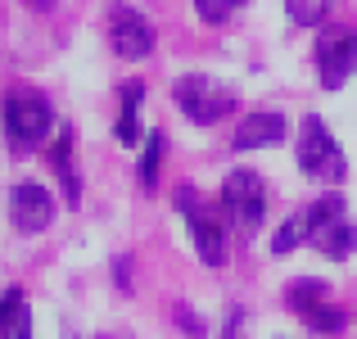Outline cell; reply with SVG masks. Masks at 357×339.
Here are the masks:
<instances>
[{
	"label": "cell",
	"mask_w": 357,
	"mask_h": 339,
	"mask_svg": "<svg viewBox=\"0 0 357 339\" xmlns=\"http://www.w3.org/2000/svg\"><path fill=\"white\" fill-rule=\"evenodd\" d=\"M0 127H5V140H9L14 154H32L50 136L54 109L41 96H32V91H9L5 105H0Z\"/></svg>",
	"instance_id": "cell-1"
},
{
	"label": "cell",
	"mask_w": 357,
	"mask_h": 339,
	"mask_svg": "<svg viewBox=\"0 0 357 339\" xmlns=\"http://www.w3.org/2000/svg\"><path fill=\"white\" fill-rule=\"evenodd\" d=\"M294 158H298V167H303L307 176H317V181H335L340 186L344 176H349V158H344V149L335 145L331 127H326L317 113H307V118L298 122Z\"/></svg>",
	"instance_id": "cell-2"
},
{
	"label": "cell",
	"mask_w": 357,
	"mask_h": 339,
	"mask_svg": "<svg viewBox=\"0 0 357 339\" xmlns=\"http://www.w3.org/2000/svg\"><path fill=\"white\" fill-rule=\"evenodd\" d=\"M222 213L240 235H253L267 218V186L253 167H231L222 181Z\"/></svg>",
	"instance_id": "cell-3"
},
{
	"label": "cell",
	"mask_w": 357,
	"mask_h": 339,
	"mask_svg": "<svg viewBox=\"0 0 357 339\" xmlns=\"http://www.w3.org/2000/svg\"><path fill=\"white\" fill-rule=\"evenodd\" d=\"M172 100L176 109L185 113V118L195 122V127H213V122H222L231 109H236V96H231L222 82L204 77V73H190V77H176L172 86Z\"/></svg>",
	"instance_id": "cell-4"
},
{
	"label": "cell",
	"mask_w": 357,
	"mask_h": 339,
	"mask_svg": "<svg viewBox=\"0 0 357 339\" xmlns=\"http://www.w3.org/2000/svg\"><path fill=\"white\" fill-rule=\"evenodd\" d=\"M176 209H181L185 226H190L199 258L208 262V267H222V262H227V218H222L218 209H208L199 190H176Z\"/></svg>",
	"instance_id": "cell-5"
},
{
	"label": "cell",
	"mask_w": 357,
	"mask_h": 339,
	"mask_svg": "<svg viewBox=\"0 0 357 339\" xmlns=\"http://www.w3.org/2000/svg\"><path fill=\"white\" fill-rule=\"evenodd\" d=\"M312 209V244L326 253V258L344 262L357 244V226L349 222V209H344V195H321Z\"/></svg>",
	"instance_id": "cell-6"
},
{
	"label": "cell",
	"mask_w": 357,
	"mask_h": 339,
	"mask_svg": "<svg viewBox=\"0 0 357 339\" xmlns=\"http://www.w3.org/2000/svg\"><path fill=\"white\" fill-rule=\"evenodd\" d=\"M312 54H317V82L326 91H340L357 68V32H349V27H326V32H317Z\"/></svg>",
	"instance_id": "cell-7"
},
{
	"label": "cell",
	"mask_w": 357,
	"mask_h": 339,
	"mask_svg": "<svg viewBox=\"0 0 357 339\" xmlns=\"http://www.w3.org/2000/svg\"><path fill=\"white\" fill-rule=\"evenodd\" d=\"M109 45L118 59H145L154 50V23L131 5H109Z\"/></svg>",
	"instance_id": "cell-8"
},
{
	"label": "cell",
	"mask_w": 357,
	"mask_h": 339,
	"mask_svg": "<svg viewBox=\"0 0 357 339\" xmlns=\"http://www.w3.org/2000/svg\"><path fill=\"white\" fill-rule=\"evenodd\" d=\"M54 218H59V204H54V195L45 190V186L23 181V186H14V190H9V222H14L23 235L45 231Z\"/></svg>",
	"instance_id": "cell-9"
},
{
	"label": "cell",
	"mask_w": 357,
	"mask_h": 339,
	"mask_svg": "<svg viewBox=\"0 0 357 339\" xmlns=\"http://www.w3.org/2000/svg\"><path fill=\"white\" fill-rule=\"evenodd\" d=\"M285 140V118L280 113H244L236 127V149H271Z\"/></svg>",
	"instance_id": "cell-10"
},
{
	"label": "cell",
	"mask_w": 357,
	"mask_h": 339,
	"mask_svg": "<svg viewBox=\"0 0 357 339\" xmlns=\"http://www.w3.org/2000/svg\"><path fill=\"white\" fill-rule=\"evenodd\" d=\"M140 100H145V82H122L118 86V122L114 136L118 145H140Z\"/></svg>",
	"instance_id": "cell-11"
},
{
	"label": "cell",
	"mask_w": 357,
	"mask_h": 339,
	"mask_svg": "<svg viewBox=\"0 0 357 339\" xmlns=\"http://www.w3.org/2000/svg\"><path fill=\"white\" fill-rule=\"evenodd\" d=\"M0 339H32V312H27V294L18 285L0 294Z\"/></svg>",
	"instance_id": "cell-12"
},
{
	"label": "cell",
	"mask_w": 357,
	"mask_h": 339,
	"mask_svg": "<svg viewBox=\"0 0 357 339\" xmlns=\"http://www.w3.org/2000/svg\"><path fill=\"white\" fill-rule=\"evenodd\" d=\"M303 240H312V209H298L294 218L280 222V231L271 235V253H276V258L280 253H294Z\"/></svg>",
	"instance_id": "cell-13"
},
{
	"label": "cell",
	"mask_w": 357,
	"mask_h": 339,
	"mask_svg": "<svg viewBox=\"0 0 357 339\" xmlns=\"http://www.w3.org/2000/svg\"><path fill=\"white\" fill-rule=\"evenodd\" d=\"M50 163H54V172H59L63 190H68V204H77L82 186H77V172H73V131H68V127H63V131H59V140H54Z\"/></svg>",
	"instance_id": "cell-14"
},
{
	"label": "cell",
	"mask_w": 357,
	"mask_h": 339,
	"mask_svg": "<svg viewBox=\"0 0 357 339\" xmlns=\"http://www.w3.org/2000/svg\"><path fill=\"white\" fill-rule=\"evenodd\" d=\"M298 317H303V326H307V331H317V335H340L344 322H349V312H344L340 303H331V299H321V303L303 308Z\"/></svg>",
	"instance_id": "cell-15"
},
{
	"label": "cell",
	"mask_w": 357,
	"mask_h": 339,
	"mask_svg": "<svg viewBox=\"0 0 357 339\" xmlns=\"http://www.w3.org/2000/svg\"><path fill=\"white\" fill-rule=\"evenodd\" d=\"M331 9H335V0H285L289 23H298V27H321Z\"/></svg>",
	"instance_id": "cell-16"
},
{
	"label": "cell",
	"mask_w": 357,
	"mask_h": 339,
	"mask_svg": "<svg viewBox=\"0 0 357 339\" xmlns=\"http://www.w3.org/2000/svg\"><path fill=\"white\" fill-rule=\"evenodd\" d=\"M158 163H163V131H149L145 154H140V186H145V190L158 186Z\"/></svg>",
	"instance_id": "cell-17"
},
{
	"label": "cell",
	"mask_w": 357,
	"mask_h": 339,
	"mask_svg": "<svg viewBox=\"0 0 357 339\" xmlns=\"http://www.w3.org/2000/svg\"><path fill=\"white\" fill-rule=\"evenodd\" d=\"M289 308L294 312H303V308H312V303H321L326 299V280H317V276H298V280H289Z\"/></svg>",
	"instance_id": "cell-18"
},
{
	"label": "cell",
	"mask_w": 357,
	"mask_h": 339,
	"mask_svg": "<svg viewBox=\"0 0 357 339\" xmlns=\"http://www.w3.org/2000/svg\"><path fill=\"white\" fill-rule=\"evenodd\" d=\"M240 5H249V0H195V14H199L204 23H227Z\"/></svg>",
	"instance_id": "cell-19"
},
{
	"label": "cell",
	"mask_w": 357,
	"mask_h": 339,
	"mask_svg": "<svg viewBox=\"0 0 357 339\" xmlns=\"http://www.w3.org/2000/svg\"><path fill=\"white\" fill-rule=\"evenodd\" d=\"M172 317H176V326H181L190 339H204V322H199V312L195 308H185V303H176L172 308Z\"/></svg>",
	"instance_id": "cell-20"
},
{
	"label": "cell",
	"mask_w": 357,
	"mask_h": 339,
	"mask_svg": "<svg viewBox=\"0 0 357 339\" xmlns=\"http://www.w3.org/2000/svg\"><path fill=\"white\" fill-rule=\"evenodd\" d=\"M218 339H244V308H231L227 312V326H222Z\"/></svg>",
	"instance_id": "cell-21"
},
{
	"label": "cell",
	"mask_w": 357,
	"mask_h": 339,
	"mask_svg": "<svg viewBox=\"0 0 357 339\" xmlns=\"http://www.w3.org/2000/svg\"><path fill=\"white\" fill-rule=\"evenodd\" d=\"M23 5H32V9H54V0H23Z\"/></svg>",
	"instance_id": "cell-22"
},
{
	"label": "cell",
	"mask_w": 357,
	"mask_h": 339,
	"mask_svg": "<svg viewBox=\"0 0 357 339\" xmlns=\"http://www.w3.org/2000/svg\"><path fill=\"white\" fill-rule=\"evenodd\" d=\"M105 339H109V335H105Z\"/></svg>",
	"instance_id": "cell-23"
}]
</instances>
